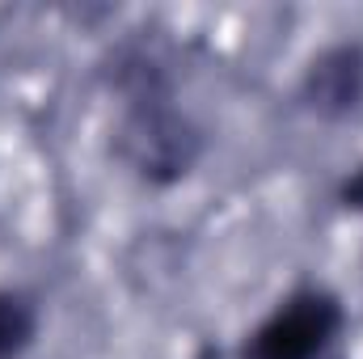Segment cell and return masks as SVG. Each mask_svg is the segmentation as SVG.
Segmentation results:
<instances>
[{"mask_svg": "<svg viewBox=\"0 0 363 359\" xmlns=\"http://www.w3.org/2000/svg\"><path fill=\"white\" fill-rule=\"evenodd\" d=\"M110 148L135 182L165 190L194 174V165L207 153V136L182 110L174 93H144V97L118 101Z\"/></svg>", "mask_w": 363, "mask_h": 359, "instance_id": "obj_1", "label": "cell"}, {"mask_svg": "<svg viewBox=\"0 0 363 359\" xmlns=\"http://www.w3.org/2000/svg\"><path fill=\"white\" fill-rule=\"evenodd\" d=\"M342 330H347L342 300L321 283H304L287 292L250 330L237 359H325L342 338Z\"/></svg>", "mask_w": 363, "mask_h": 359, "instance_id": "obj_2", "label": "cell"}, {"mask_svg": "<svg viewBox=\"0 0 363 359\" xmlns=\"http://www.w3.org/2000/svg\"><path fill=\"white\" fill-rule=\"evenodd\" d=\"M296 97L313 118H325V123L351 118L363 106V43L342 38V43L321 47L304 64Z\"/></svg>", "mask_w": 363, "mask_h": 359, "instance_id": "obj_3", "label": "cell"}, {"mask_svg": "<svg viewBox=\"0 0 363 359\" xmlns=\"http://www.w3.org/2000/svg\"><path fill=\"white\" fill-rule=\"evenodd\" d=\"M43 330V304L34 292L4 283L0 287V359H26Z\"/></svg>", "mask_w": 363, "mask_h": 359, "instance_id": "obj_4", "label": "cell"}, {"mask_svg": "<svg viewBox=\"0 0 363 359\" xmlns=\"http://www.w3.org/2000/svg\"><path fill=\"white\" fill-rule=\"evenodd\" d=\"M338 203H342L347 211L363 216V165H359V170H351L347 178L338 182Z\"/></svg>", "mask_w": 363, "mask_h": 359, "instance_id": "obj_5", "label": "cell"}]
</instances>
